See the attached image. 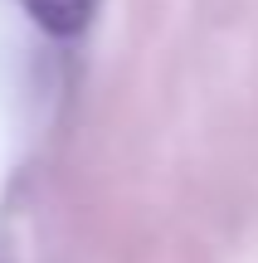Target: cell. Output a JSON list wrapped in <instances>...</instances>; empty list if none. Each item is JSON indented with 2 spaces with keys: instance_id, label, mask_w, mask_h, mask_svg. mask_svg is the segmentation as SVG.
<instances>
[{
  "instance_id": "obj_1",
  "label": "cell",
  "mask_w": 258,
  "mask_h": 263,
  "mask_svg": "<svg viewBox=\"0 0 258 263\" xmlns=\"http://www.w3.org/2000/svg\"><path fill=\"white\" fill-rule=\"evenodd\" d=\"M25 5L49 34H78L93 15V0H25Z\"/></svg>"
}]
</instances>
